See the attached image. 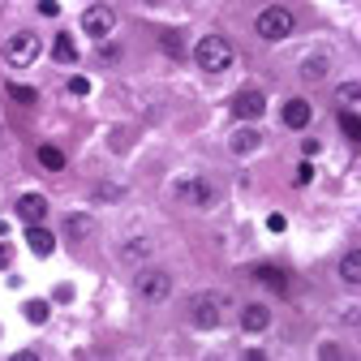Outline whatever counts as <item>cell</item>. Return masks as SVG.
Listing matches in <instances>:
<instances>
[{
  "label": "cell",
  "instance_id": "obj_1",
  "mask_svg": "<svg viewBox=\"0 0 361 361\" xmlns=\"http://www.w3.org/2000/svg\"><path fill=\"white\" fill-rule=\"evenodd\" d=\"M194 61H198V69H207V73H224V69L237 61V52H233V43L224 39V35H202V39L194 43Z\"/></svg>",
  "mask_w": 361,
  "mask_h": 361
},
{
  "label": "cell",
  "instance_id": "obj_2",
  "mask_svg": "<svg viewBox=\"0 0 361 361\" xmlns=\"http://www.w3.org/2000/svg\"><path fill=\"white\" fill-rule=\"evenodd\" d=\"M39 35L35 30H18V35H9L5 39V48H0V61H5L9 69H26V65H35L39 61Z\"/></svg>",
  "mask_w": 361,
  "mask_h": 361
},
{
  "label": "cell",
  "instance_id": "obj_3",
  "mask_svg": "<svg viewBox=\"0 0 361 361\" xmlns=\"http://www.w3.org/2000/svg\"><path fill=\"white\" fill-rule=\"evenodd\" d=\"M224 310H228V297H219V293H198L190 301V327L198 331H215L224 323Z\"/></svg>",
  "mask_w": 361,
  "mask_h": 361
},
{
  "label": "cell",
  "instance_id": "obj_4",
  "mask_svg": "<svg viewBox=\"0 0 361 361\" xmlns=\"http://www.w3.org/2000/svg\"><path fill=\"white\" fill-rule=\"evenodd\" d=\"M254 30H258V39H267V43H280V39L293 35V13H288L284 5H267V9L258 13Z\"/></svg>",
  "mask_w": 361,
  "mask_h": 361
},
{
  "label": "cell",
  "instance_id": "obj_5",
  "mask_svg": "<svg viewBox=\"0 0 361 361\" xmlns=\"http://www.w3.org/2000/svg\"><path fill=\"white\" fill-rule=\"evenodd\" d=\"M133 293H138L142 301H164L172 293V276H168L164 267H142L138 280H133Z\"/></svg>",
  "mask_w": 361,
  "mask_h": 361
},
{
  "label": "cell",
  "instance_id": "obj_6",
  "mask_svg": "<svg viewBox=\"0 0 361 361\" xmlns=\"http://www.w3.org/2000/svg\"><path fill=\"white\" fill-rule=\"evenodd\" d=\"M262 112H267V95L258 86H245L233 95V116L237 121H262Z\"/></svg>",
  "mask_w": 361,
  "mask_h": 361
},
{
  "label": "cell",
  "instance_id": "obj_7",
  "mask_svg": "<svg viewBox=\"0 0 361 361\" xmlns=\"http://www.w3.org/2000/svg\"><path fill=\"white\" fill-rule=\"evenodd\" d=\"M176 198H180V202H190V207H215L219 190L211 185V180L194 176V180H180V185H176Z\"/></svg>",
  "mask_w": 361,
  "mask_h": 361
},
{
  "label": "cell",
  "instance_id": "obj_8",
  "mask_svg": "<svg viewBox=\"0 0 361 361\" xmlns=\"http://www.w3.org/2000/svg\"><path fill=\"white\" fill-rule=\"evenodd\" d=\"M82 30H86L90 39H108V35L116 30V13H112L108 5H90V9L82 13Z\"/></svg>",
  "mask_w": 361,
  "mask_h": 361
},
{
  "label": "cell",
  "instance_id": "obj_9",
  "mask_svg": "<svg viewBox=\"0 0 361 361\" xmlns=\"http://www.w3.org/2000/svg\"><path fill=\"white\" fill-rule=\"evenodd\" d=\"M271 327V310L262 305V301H250V305H241V331H250V336H262Z\"/></svg>",
  "mask_w": 361,
  "mask_h": 361
},
{
  "label": "cell",
  "instance_id": "obj_10",
  "mask_svg": "<svg viewBox=\"0 0 361 361\" xmlns=\"http://www.w3.org/2000/svg\"><path fill=\"white\" fill-rule=\"evenodd\" d=\"M18 219L43 224V219H48V198H43V194H22L18 198Z\"/></svg>",
  "mask_w": 361,
  "mask_h": 361
},
{
  "label": "cell",
  "instance_id": "obj_11",
  "mask_svg": "<svg viewBox=\"0 0 361 361\" xmlns=\"http://www.w3.org/2000/svg\"><path fill=\"white\" fill-rule=\"evenodd\" d=\"M254 280H258V284H267L271 293H280V297H288V276H284L280 267H271V262L254 267Z\"/></svg>",
  "mask_w": 361,
  "mask_h": 361
},
{
  "label": "cell",
  "instance_id": "obj_12",
  "mask_svg": "<svg viewBox=\"0 0 361 361\" xmlns=\"http://www.w3.org/2000/svg\"><path fill=\"white\" fill-rule=\"evenodd\" d=\"M228 147H233V155H254V151L262 147V133H258L254 125H241L233 138H228Z\"/></svg>",
  "mask_w": 361,
  "mask_h": 361
},
{
  "label": "cell",
  "instance_id": "obj_13",
  "mask_svg": "<svg viewBox=\"0 0 361 361\" xmlns=\"http://www.w3.org/2000/svg\"><path fill=\"white\" fill-rule=\"evenodd\" d=\"M26 245H30L39 258H48V254L56 250V237H52L48 228H43V224H26Z\"/></svg>",
  "mask_w": 361,
  "mask_h": 361
},
{
  "label": "cell",
  "instance_id": "obj_14",
  "mask_svg": "<svg viewBox=\"0 0 361 361\" xmlns=\"http://www.w3.org/2000/svg\"><path fill=\"white\" fill-rule=\"evenodd\" d=\"M280 116H284V125H288V129H305V125H310V116H314V108H310V99H288Z\"/></svg>",
  "mask_w": 361,
  "mask_h": 361
},
{
  "label": "cell",
  "instance_id": "obj_15",
  "mask_svg": "<svg viewBox=\"0 0 361 361\" xmlns=\"http://www.w3.org/2000/svg\"><path fill=\"white\" fill-rule=\"evenodd\" d=\"M340 280L353 284V288L361 284V250H348V254L340 258Z\"/></svg>",
  "mask_w": 361,
  "mask_h": 361
},
{
  "label": "cell",
  "instance_id": "obj_16",
  "mask_svg": "<svg viewBox=\"0 0 361 361\" xmlns=\"http://www.w3.org/2000/svg\"><path fill=\"white\" fill-rule=\"evenodd\" d=\"M327 69H331L327 52H314V56H305V61H301V78H305V82H319Z\"/></svg>",
  "mask_w": 361,
  "mask_h": 361
},
{
  "label": "cell",
  "instance_id": "obj_17",
  "mask_svg": "<svg viewBox=\"0 0 361 361\" xmlns=\"http://www.w3.org/2000/svg\"><path fill=\"white\" fill-rule=\"evenodd\" d=\"M147 254H151V241L147 237H133V241L121 245V262H142Z\"/></svg>",
  "mask_w": 361,
  "mask_h": 361
},
{
  "label": "cell",
  "instance_id": "obj_18",
  "mask_svg": "<svg viewBox=\"0 0 361 361\" xmlns=\"http://www.w3.org/2000/svg\"><path fill=\"white\" fill-rule=\"evenodd\" d=\"M52 56H56L61 65H73V61H78V48H73V35H56V43H52Z\"/></svg>",
  "mask_w": 361,
  "mask_h": 361
},
{
  "label": "cell",
  "instance_id": "obj_19",
  "mask_svg": "<svg viewBox=\"0 0 361 361\" xmlns=\"http://www.w3.org/2000/svg\"><path fill=\"white\" fill-rule=\"evenodd\" d=\"M336 104H340V108H353V112H357V104H361V82H344V86L336 90Z\"/></svg>",
  "mask_w": 361,
  "mask_h": 361
},
{
  "label": "cell",
  "instance_id": "obj_20",
  "mask_svg": "<svg viewBox=\"0 0 361 361\" xmlns=\"http://www.w3.org/2000/svg\"><path fill=\"white\" fill-rule=\"evenodd\" d=\"M340 129H344L348 142H357V138H361V116H357L353 108H340Z\"/></svg>",
  "mask_w": 361,
  "mask_h": 361
},
{
  "label": "cell",
  "instance_id": "obj_21",
  "mask_svg": "<svg viewBox=\"0 0 361 361\" xmlns=\"http://www.w3.org/2000/svg\"><path fill=\"white\" fill-rule=\"evenodd\" d=\"M39 164L48 168V172H61V168H65V151H56V147H39Z\"/></svg>",
  "mask_w": 361,
  "mask_h": 361
},
{
  "label": "cell",
  "instance_id": "obj_22",
  "mask_svg": "<svg viewBox=\"0 0 361 361\" xmlns=\"http://www.w3.org/2000/svg\"><path fill=\"white\" fill-rule=\"evenodd\" d=\"M9 99H13V104H22V108H30L39 95H35V86H18V82H9Z\"/></svg>",
  "mask_w": 361,
  "mask_h": 361
},
{
  "label": "cell",
  "instance_id": "obj_23",
  "mask_svg": "<svg viewBox=\"0 0 361 361\" xmlns=\"http://www.w3.org/2000/svg\"><path fill=\"white\" fill-rule=\"evenodd\" d=\"M69 237H73V241L90 237V215H69Z\"/></svg>",
  "mask_w": 361,
  "mask_h": 361
},
{
  "label": "cell",
  "instance_id": "obj_24",
  "mask_svg": "<svg viewBox=\"0 0 361 361\" xmlns=\"http://www.w3.org/2000/svg\"><path fill=\"white\" fill-rule=\"evenodd\" d=\"M26 319L30 323H48V301H26Z\"/></svg>",
  "mask_w": 361,
  "mask_h": 361
},
{
  "label": "cell",
  "instance_id": "obj_25",
  "mask_svg": "<svg viewBox=\"0 0 361 361\" xmlns=\"http://www.w3.org/2000/svg\"><path fill=\"white\" fill-rule=\"evenodd\" d=\"M125 190L121 185H108V180H104V185H95V202H116Z\"/></svg>",
  "mask_w": 361,
  "mask_h": 361
},
{
  "label": "cell",
  "instance_id": "obj_26",
  "mask_svg": "<svg viewBox=\"0 0 361 361\" xmlns=\"http://www.w3.org/2000/svg\"><path fill=\"white\" fill-rule=\"evenodd\" d=\"M164 48H168L172 56H185V43H180V35H176V30H164Z\"/></svg>",
  "mask_w": 361,
  "mask_h": 361
},
{
  "label": "cell",
  "instance_id": "obj_27",
  "mask_svg": "<svg viewBox=\"0 0 361 361\" xmlns=\"http://www.w3.org/2000/svg\"><path fill=\"white\" fill-rule=\"evenodd\" d=\"M69 95H90V82L86 78H69Z\"/></svg>",
  "mask_w": 361,
  "mask_h": 361
},
{
  "label": "cell",
  "instance_id": "obj_28",
  "mask_svg": "<svg viewBox=\"0 0 361 361\" xmlns=\"http://www.w3.org/2000/svg\"><path fill=\"white\" fill-rule=\"evenodd\" d=\"M314 180V168H310V159L305 164H297V185H310Z\"/></svg>",
  "mask_w": 361,
  "mask_h": 361
},
{
  "label": "cell",
  "instance_id": "obj_29",
  "mask_svg": "<svg viewBox=\"0 0 361 361\" xmlns=\"http://www.w3.org/2000/svg\"><path fill=\"white\" fill-rule=\"evenodd\" d=\"M39 13H43V18H56L61 5H56V0H39Z\"/></svg>",
  "mask_w": 361,
  "mask_h": 361
},
{
  "label": "cell",
  "instance_id": "obj_30",
  "mask_svg": "<svg viewBox=\"0 0 361 361\" xmlns=\"http://www.w3.org/2000/svg\"><path fill=\"white\" fill-rule=\"evenodd\" d=\"M267 228H271V233H284V228H288V219H284V215H271V219H267Z\"/></svg>",
  "mask_w": 361,
  "mask_h": 361
},
{
  "label": "cell",
  "instance_id": "obj_31",
  "mask_svg": "<svg viewBox=\"0 0 361 361\" xmlns=\"http://www.w3.org/2000/svg\"><path fill=\"white\" fill-rule=\"evenodd\" d=\"M121 56V48H112V43H104V48H99V61H116Z\"/></svg>",
  "mask_w": 361,
  "mask_h": 361
},
{
  "label": "cell",
  "instance_id": "obj_32",
  "mask_svg": "<svg viewBox=\"0 0 361 361\" xmlns=\"http://www.w3.org/2000/svg\"><path fill=\"white\" fill-rule=\"evenodd\" d=\"M56 301H61V305H69V301H73V288H69V284H61V288H56Z\"/></svg>",
  "mask_w": 361,
  "mask_h": 361
},
{
  "label": "cell",
  "instance_id": "obj_33",
  "mask_svg": "<svg viewBox=\"0 0 361 361\" xmlns=\"http://www.w3.org/2000/svg\"><path fill=\"white\" fill-rule=\"evenodd\" d=\"M9 267V245H0V271Z\"/></svg>",
  "mask_w": 361,
  "mask_h": 361
}]
</instances>
